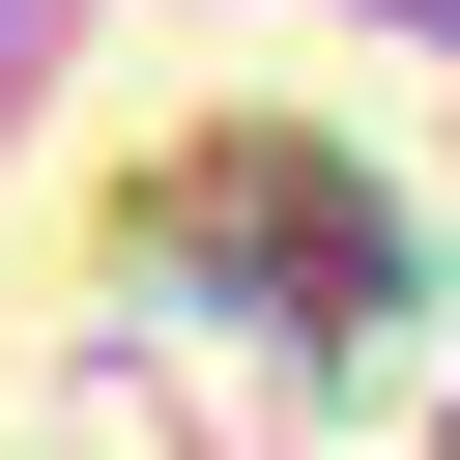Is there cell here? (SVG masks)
<instances>
[{"instance_id":"obj_1","label":"cell","mask_w":460,"mask_h":460,"mask_svg":"<svg viewBox=\"0 0 460 460\" xmlns=\"http://www.w3.org/2000/svg\"><path fill=\"white\" fill-rule=\"evenodd\" d=\"M460 172L316 58H172L0 259V460H431Z\"/></svg>"}]
</instances>
